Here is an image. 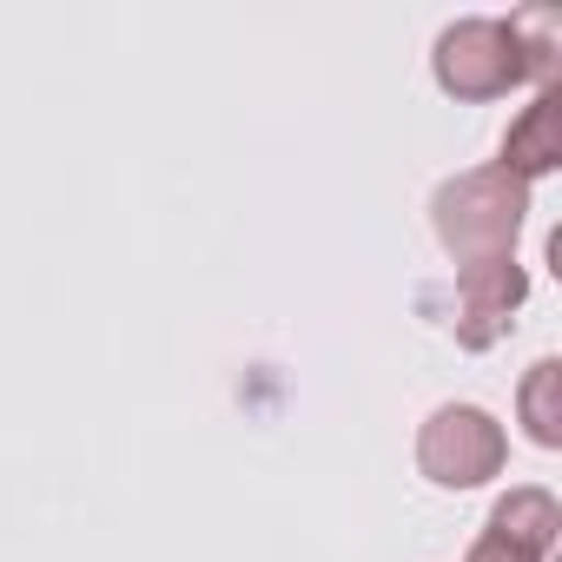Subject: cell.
Wrapping results in <instances>:
<instances>
[{
  "mask_svg": "<svg viewBox=\"0 0 562 562\" xmlns=\"http://www.w3.org/2000/svg\"><path fill=\"white\" fill-rule=\"evenodd\" d=\"M529 218V186L509 179L503 166H476L437 186L430 199V232L457 265L476 258H516V232Z\"/></svg>",
  "mask_w": 562,
  "mask_h": 562,
  "instance_id": "6da1fadb",
  "label": "cell"
},
{
  "mask_svg": "<svg viewBox=\"0 0 562 562\" xmlns=\"http://www.w3.org/2000/svg\"><path fill=\"white\" fill-rule=\"evenodd\" d=\"M430 74H437V87H443L450 100H463V106H483V100H503V93L529 87L516 27H509V21H490V14L450 21V27L437 34Z\"/></svg>",
  "mask_w": 562,
  "mask_h": 562,
  "instance_id": "7a4b0ae2",
  "label": "cell"
},
{
  "mask_svg": "<svg viewBox=\"0 0 562 562\" xmlns=\"http://www.w3.org/2000/svg\"><path fill=\"white\" fill-rule=\"evenodd\" d=\"M509 179H549L555 166H562V93L555 87H542L516 120H509V133H503V159H496Z\"/></svg>",
  "mask_w": 562,
  "mask_h": 562,
  "instance_id": "5b68a950",
  "label": "cell"
},
{
  "mask_svg": "<svg viewBox=\"0 0 562 562\" xmlns=\"http://www.w3.org/2000/svg\"><path fill=\"white\" fill-rule=\"evenodd\" d=\"M516 411H522L529 443L562 450V364H555V358L529 364V378H522V391H516Z\"/></svg>",
  "mask_w": 562,
  "mask_h": 562,
  "instance_id": "52a82bcc",
  "label": "cell"
},
{
  "mask_svg": "<svg viewBox=\"0 0 562 562\" xmlns=\"http://www.w3.org/2000/svg\"><path fill=\"white\" fill-rule=\"evenodd\" d=\"M529 299V271L516 258H476V265H457V345L463 351H490L509 338L516 312Z\"/></svg>",
  "mask_w": 562,
  "mask_h": 562,
  "instance_id": "277c9868",
  "label": "cell"
},
{
  "mask_svg": "<svg viewBox=\"0 0 562 562\" xmlns=\"http://www.w3.org/2000/svg\"><path fill=\"white\" fill-rule=\"evenodd\" d=\"M463 562H536V555H522V549H509V542H496V536H476Z\"/></svg>",
  "mask_w": 562,
  "mask_h": 562,
  "instance_id": "9c48e42d",
  "label": "cell"
},
{
  "mask_svg": "<svg viewBox=\"0 0 562 562\" xmlns=\"http://www.w3.org/2000/svg\"><path fill=\"white\" fill-rule=\"evenodd\" d=\"M503 463H509V437L483 404H437L417 430V470L437 490H476L503 476Z\"/></svg>",
  "mask_w": 562,
  "mask_h": 562,
  "instance_id": "3957f363",
  "label": "cell"
},
{
  "mask_svg": "<svg viewBox=\"0 0 562 562\" xmlns=\"http://www.w3.org/2000/svg\"><path fill=\"white\" fill-rule=\"evenodd\" d=\"M483 536H496V542H509V549H522V555L549 562V555H555V536H562V503H555L542 483H522V490L496 496V509H490V529H483Z\"/></svg>",
  "mask_w": 562,
  "mask_h": 562,
  "instance_id": "8992f818",
  "label": "cell"
},
{
  "mask_svg": "<svg viewBox=\"0 0 562 562\" xmlns=\"http://www.w3.org/2000/svg\"><path fill=\"white\" fill-rule=\"evenodd\" d=\"M509 27H516V47H522V67L536 80V93L555 87V67H562V14L555 8H522V14H509Z\"/></svg>",
  "mask_w": 562,
  "mask_h": 562,
  "instance_id": "ba28073f",
  "label": "cell"
}]
</instances>
